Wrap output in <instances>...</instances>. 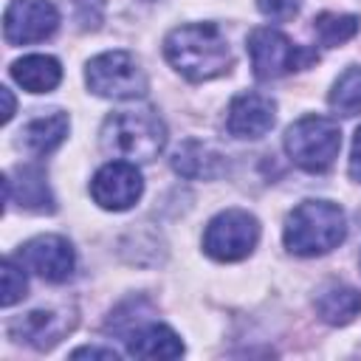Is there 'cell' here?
Here are the masks:
<instances>
[{
    "instance_id": "6da1fadb",
    "label": "cell",
    "mask_w": 361,
    "mask_h": 361,
    "mask_svg": "<svg viewBox=\"0 0 361 361\" xmlns=\"http://www.w3.org/2000/svg\"><path fill=\"white\" fill-rule=\"evenodd\" d=\"M164 54L169 65L192 82L223 76L231 65L228 42L220 34V28L212 23H192V25L175 28L164 39Z\"/></svg>"
},
{
    "instance_id": "7a4b0ae2",
    "label": "cell",
    "mask_w": 361,
    "mask_h": 361,
    "mask_svg": "<svg viewBox=\"0 0 361 361\" xmlns=\"http://www.w3.org/2000/svg\"><path fill=\"white\" fill-rule=\"evenodd\" d=\"M344 234H347V220L341 206L330 200H305L288 214L282 240L290 254L319 257L333 251L344 240Z\"/></svg>"
},
{
    "instance_id": "3957f363",
    "label": "cell",
    "mask_w": 361,
    "mask_h": 361,
    "mask_svg": "<svg viewBox=\"0 0 361 361\" xmlns=\"http://www.w3.org/2000/svg\"><path fill=\"white\" fill-rule=\"evenodd\" d=\"M102 147L104 152L138 164L152 161L166 144V127L158 118V113L141 107V110H118L104 118L102 124Z\"/></svg>"
},
{
    "instance_id": "277c9868",
    "label": "cell",
    "mask_w": 361,
    "mask_h": 361,
    "mask_svg": "<svg viewBox=\"0 0 361 361\" xmlns=\"http://www.w3.org/2000/svg\"><path fill=\"white\" fill-rule=\"evenodd\" d=\"M338 149H341V130L333 118L324 116H302L285 133V152L305 172L330 169Z\"/></svg>"
},
{
    "instance_id": "5b68a950",
    "label": "cell",
    "mask_w": 361,
    "mask_h": 361,
    "mask_svg": "<svg viewBox=\"0 0 361 361\" xmlns=\"http://www.w3.org/2000/svg\"><path fill=\"white\" fill-rule=\"evenodd\" d=\"M85 82L104 99H138L147 90V76L138 59L127 51H107L87 62Z\"/></svg>"
},
{
    "instance_id": "8992f818",
    "label": "cell",
    "mask_w": 361,
    "mask_h": 361,
    "mask_svg": "<svg viewBox=\"0 0 361 361\" xmlns=\"http://www.w3.org/2000/svg\"><path fill=\"white\" fill-rule=\"evenodd\" d=\"M245 48L251 54V68L259 79H279V76H285L290 71H302L319 59L316 51L293 45L276 28H254L248 34Z\"/></svg>"
},
{
    "instance_id": "52a82bcc",
    "label": "cell",
    "mask_w": 361,
    "mask_h": 361,
    "mask_svg": "<svg viewBox=\"0 0 361 361\" xmlns=\"http://www.w3.org/2000/svg\"><path fill=\"white\" fill-rule=\"evenodd\" d=\"M259 240V223L243 209H226L209 220L203 234V248L212 259L237 262L254 251Z\"/></svg>"
},
{
    "instance_id": "ba28073f",
    "label": "cell",
    "mask_w": 361,
    "mask_h": 361,
    "mask_svg": "<svg viewBox=\"0 0 361 361\" xmlns=\"http://www.w3.org/2000/svg\"><path fill=\"white\" fill-rule=\"evenodd\" d=\"M59 25V11L51 0H11L3 14V37L8 45L48 39Z\"/></svg>"
},
{
    "instance_id": "9c48e42d",
    "label": "cell",
    "mask_w": 361,
    "mask_h": 361,
    "mask_svg": "<svg viewBox=\"0 0 361 361\" xmlns=\"http://www.w3.org/2000/svg\"><path fill=\"white\" fill-rule=\"evenodd\" d=\"M141 192H144L141 172L130 161H110L90 180L93 200L110 212H124V209L135 206Z\"/></svg>"
},
{
    "instance_id": "30bf717a",
    "label": "cell",
    "mask_w": 361,
    "mask_h": 361,
    "mask_svg": "<svg viewBox=\"0 0 361 361\" xmlns=\"http://www.w3.org/2000/svg\"><path fill=\"white\" fill-rule=\"evenodd\" d=\"M20 265L45 282H65L73 274V245L59 234H39L20 245Z\"/></svg>"
},
{
    "instance_id": "8fae6325",
    "label": "cell",
    "mask_w": 361,
    "mask_h": 361,
    "mask_svg": "<svg viewBox=\"0 0 361 361\" xmlns=\"http://www.w3.org/2000/svg\"><path fill=\"white\" fill-rule=\"evenodd\" d=\"M276 121V104L262 93H240L228 104L226 127L234 138H262Z\"/></svg>"
},
{
    "instance_id": "7c38bea8",
    "label": "cell",
    "mask_w": 361,
    "mask_h": 361,
    "mask_svg": "<svg viewBox=\"0 0 361 361\" xmlns=\"http://www.w3.org/2000/svg\"><path fill=\"white\" fill-rule=\"evenodd\" d=\"M127 353L135 358H178L183 344L166 324H141L127 333Z\"/></svg>"
},
{
    "instance_id": "4fadbf2b",
    "label": "cell",
    "mask_w": 361,
    "mask_h": 361,
    "mask_svg": "<svg viewBox=\"0 0 361 361\" xmlns=\"http://www.w3.org/2000/svg\"><path fill=\"white\" fill-rule=\"evenodd\" d=\"M68 327H71V322H65L54 310H31L28 316H23L11 324V336L17 341H25V344L37 347V350H48L59 341V336Z\"/></svg>"
},
{
    "instance_id": "5bb4252c",
    "label": "cell",
    "mask_w": 361,
    "mask_h": 361,
    "mask_svg": "<svg viewBox=\"0 0 361 361\" xmlns=\"http://www.w3.org/2000/svg\"><path fill=\"white\" fill-rule=\"evenodd\" d=\"M11 76L28 93H48V90H54L59 85L62 68H59V62L54 56L31 54V56H23V59H17L11 65Z\"/></svg>"
},
{
    "instance_id": "9a60e30c",
    "label": "cell",
    "mask_w": 361,
    "mask_h": 361,
    "mask_svg": "<svg viewBox=\"0 0 361 361\" xmlns=\"http://www.w3.org/2000/svg\"><path fill=\"white\" fill-rule=\"evenodd\" d=\"M172 166L183 178L200 180V178L220 175L223 172V158H220V152H214L212 147H206L200 141H183L172 155Z\"/></svg>"
},
{
    "instance_id": "2e32d148",
    "label": "cell",
    "mask_w": 361,
    "mask_h": 361,
    "mask_svg": "<svg viewBox=\"0 0 361 361\" xmlns=\"http://www.w3.org/2000/svg\"><path fill=\"white\" fill-rule=\"evenodd\" d=\"M316 313L327 324H350L361 313V293L350 285H327L316 296Z\"/></svg>"
},
{
    "instance_id": "e0dca14e",
    "label": "cell",
    "mask_w": 361,
    "mask_h": 361,
    "mask_svg": "<svg viewBox=\"0 0 361 361\" xmlns=\"http://www.w3.org/2000/svg\"><path fill=\"white\" fill-rule=\"evenodd\" d=\"M6 178L11 183H17V195H8L6 203L17 200L28 212H54V195H51L39 166H20L17 169V180L11 175H6Z\"/></svg>"
},
{
    "instance_id": "ac0fdd59",
    "label": "cell",
    "mask_w": 361,
    "mask_h": 361,
    "mask_svg": "<svg viewBox=\"0 0 361 361\" xmlns=\"http://www.w3.org/2000/svg\"><path fill=\"white\" fill-rule=\"evenodd\" d=\"M68 135V116L65 113H51V116H39L34 118L25 130H23V141L31 152L37 155H48L54 152Z\"/></svg>"
},
{
    "instance_id": "d6986e66",
    "label": "cell",
    "mask_w": 361,
    "mask_h": 361,
    "mask_svg": "<svg viewBox=\"0 0 361 361\" xmlns=\"http://www.w3.org/2000/svg\"><path fill=\"white\" fill-rule=\"evenodd\" d=\"M313 31H316V39L324 48H336V45H344L347 39L355 37L358 17H353V14H336V11H322L313 20Z\"/></svg>"
},
{
    "instance_id": "ffe728a7",
    "label": "cell",
    "mask_w": 361,
    "mask_h": 361,
    "mask_svg": "<svg viewBox=\"0 0 361 361\" xmlns=\"http://www.w3.org/2000/svg\"><path fill=\"white\" fill-rule=\"evenodd\" d=\"M330 107L338 116H355L361 110V68H347L333 90H330Z\"/></svg>"
},
{
    "instance_id": "44dd1931",
    "label": "cell",
    "mask_w": 361,
    "mask_h": 361,
    "mask_svg": "<svg viewBox=\"0 0 361 361\" xmlns=\"http://www.w3.org/2000/svg\"><path fill=\"white\" fill-rule=\"evenodd\" d=\"M0 279H3V293H0V305L3 307H11L14 302H20L28 290V282H25V274L23 268H17L11 259L3 262V271H0Z\"/></svg>"
},
{
    "instance_id": "7402d4cb",
    "label": "cell",
    "mask_w": 361,
    "mask_h": 361,
    "mask_svg": "<svg viewBox=\"0 0 361 361\" xmlns=\"http://www.w3.org/2000/svg\"><path fill=\"white\" fill-rule=\"evenodd\" d=\"M302 0H257V8L271 20H290L299 11Z\"/></svg>"
},
{
    "instance_id": "603a6c76",
    "label": "cell",
    "mask_w": 361,
    "mask_h": 361,
    "mask_svg": "<svg viewBox=\"0 0 361 361\" xmlns=\"http://www.w3.org/2000/svg\"><path fill=\"white\" fill-rule=\"evenodd\" d=\"M76 6V20L82 23V28H96L102 20V0H73Z\"/></svg>"
},
{
    "instance_id": "cb8c5ba5",
    "label": "cell",
    "mask_w": 361,
    "mask_h": 361,
    "mask_svg": "<svg viewBox=\"0 0 361 361\" xmlns=\"http://www.w3.org/2000/svg\"><path fill=\"white\" fill-rule=\"evenodd\" d=\"M350 178L361 183V127L355 130V138H353V152H350Z\"/></svg>"
},
{
    "instance_id": "d4e9b609",
    "label": "cell",
    "mask_w": 361,
    "mask_h": 361,
    "mask_svg": "<svg viewBox=\"0 0 361 361\" xmlns=\"http://www.w3.org/2000/svg\"><path fill=\"white\" fill-rule=\"evenodd\" d=\"M71 358H107V361H116L118 355L113 350H102V347H79L71 353Z\"/></svg>"
},
{
    "instance_id": "484cf974",
    "label": "cell",
    "mask_w": 361,
    "mask_h": 361,
    "mask_svg": "<svg viewBox=\"0 0 361 361\" xmlns=\"http://www.w3.org/2000/svg\"><path fill=\"white\" fill-rule=\"evenodd\" d=\"M0 96H3V102H6V110H3V121H8V118L14 116V96H11V90H8V87H0Z\"/></svg>"
}]
</instances>
